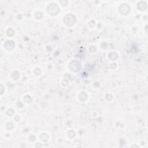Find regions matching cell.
<instances>
[{"instance_id":"6da1fadb","label":"cell","mask_w":148,"mask_h":148,"mask_svg":"<svg viewBox=\"0 0 148 148\" xmlns=\"http://www.w3.org/2000/svg\"><path fill=\"white\" fill-rule=\"evenodd\" d=\"M64 22L68 26H72L75 23V17L72 14H68L65 18Z\"/></svg>"},{"instance_id":"7a4b0ae2","label":"cell","mask_w":148,"mask_h":148,"mask_svg":"<svg viewBox=\"0 0 148 148\" xmlns=\"http://www.w3.org/2000/svg\"><path fill=\"white\" fill-rule=\"evenodd\" d=\"M74 64L75 66H74V65L72 64V62L70 64V67L71 68V70L72 71H79V69H80V63H79V62H74Z\"/></svg>"},{"instance_id":"3957f363","label":"cell","mask_w":148,"mask_h":148,"mask_svg":"<svg viewBox=\"0 0 148 148\" xmlns=\"http://www.w3.org/2000/svg\"><path fill=\"white\" fill-rule=\"evenodd\" d=\"M49 8H52V10H48V12L50 14H52V15H54V14H57V13L58 12V10H54L56 9H58V8L57 7V5H56L55 4H52L50 5H49Z\"/></svg>"},{"instance_id":"277c9868","label":"cell","mask_w":148,"mask_h":148,"mask_svg":"<svg viewBox=\"0 0 148 148\" xmlns=\"http://www.w3.org/2000/svg\"><path fill=\"white\" fill-rule=\"evenodd\" d=\"M40 138H41V140H43V141L45 142L48 140V136L46 134H43L41 136H40Z\"/></svg>"}]
</instances>
